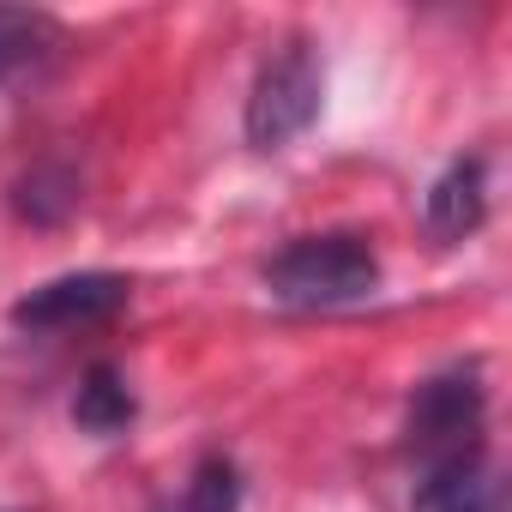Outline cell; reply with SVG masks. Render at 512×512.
I'll use <instances>...</instances> for the list:
<instances>
[{
  "label": "cell",
  "instance_id": "10",
  "mask_svg": "<svg viewBox=\"0 0 512 512\" xmlns=\"http://www.w3.org/2000/svg\"><path fill=\"white\" fill-rule=\"evenodd\" d=\"M181 512H241V476L229 458H199V470L187 476V500Z\"/></svg>",
  "mask_w": 512,
  "mask_h": 512
},
{
  "label": "cell",
  "instance_id": "9",
  "mask_svg": "<svg viewBox=\"0 0 512 512\" xmlns=\"http://www.w3.org/2000/svg\"><path fill=\"white\" fill-rule=\"evenodd\" d=\"M19 217H31V223H61L73 205H79V181L67 175V169H55V163H43V169H31L25 181H19Z\"/></svg>",
  "mask_w": 512,
  "mask_h": 512
},
{
  "label": "cell",
  "instance_id": "1",
  "mask_svg": "<svg viewBox=\"0 0 512 512\" xmlns=\"http://www.w3.org/2000/svg\"><path fill=\"white\" fill-rule=\"evenodd\" d=\"M266 290L284 308H350L380 290L368 235H302L266 266Z\"/></svg>",
  "mask_w": 512,
  "mask_h": 512
},
{
  "label": "cell",
  "instance_id": "2",
  "mask_svg": "<svg viewBox=\"0 0 512 512\" xmlns=\"http://www.w3.org/2000/svg\"><path fill=\"white\" fill-rule=\"evenodd\" d=\"M320 103H326V67H320L314 43L296 37L260 67V79L247 91V145L284 151L290 139H302L320 121Z\"/></svg>",
  "mask_w": 512,
  "mask_h": 512
},
{
  "label": "cell",
  "instance_id": "7",
  "mask_svg": "<svg viewBox=\"0 0 512 512\" xmlns=\"http://www.w3.org/2000/svg\"><path fill=\"white\" fill-rule=\"evenodd\" d=\"M61 25L49 13H31V7H0V85H13L25 73H37L55 49H61Z\"/></svg>",
  "mask_w": 512,
  "mask_h": 512
},
{
  "label": "cell",
  "instance_id": "8",
  "mask_svg": "<svg viewBox=\"0 0 512 512\" xmlns=\"http://www.w3.org/2000/svg\"><path fill=\"white\" fill-rule=\"evenodd\" d=\"M133 410L139 404H133V392H127V380L115 368H91L85 386H79V398H73V422L85 434H121L133 422Z\"/></svg>",
  "mask_w": 512,
  "mask_h": 512
},
{
  "label": "cell",
  "instance_id": "6",
  "mask_svg": "<svg viewBox=\"0 0 512 512\" xmlns=\"http://www.w3.org/2000/svg\"><path fill=\"white\" fill-rule=\"evenodd\" d=\"M410 512H500V482L482 452H458V458L428 464Z\"/></svg>",
  "mask_w": 512,
  "mask_h": 512
},
{
  "label": "cell",
  "instance_id": "4",
  "mask_svg": "<svg viewBox=\"0 0 512 512\" xmlns=\"http://www.w3.org/2000/svg\"><path fill=\"white\" fill-rule=\"evenodd\" d=\"M127 296H133V284L121 272H67V278H49L31 296H19L13 326H25V332H79V326H97V320L121 314Z\"/></svg>",
  "mask_w": 512,
  "mask_h": 512
},
{
  "label": "cell",
  "instance_id": "5",
  "mask_svg": "<svg viewBox=\"0 0 512 512\" xmlns=\"http://www.w3.org/2000/svg\"><path fill=\"white\" fill-rule=\"evenodd\" d=\"M482 217H488V163L482 157H452L434 175L428 199H422V223H428L434 241H464V235L482 229Z\"/></svg>",
  "mask_w": 512,
  "mask_h": 512
},
{
  "label": "cell",
  "instance_id": "3",
  "mask_svg": "<svg viewBox=\"0 0 512 512\" xmlns=\"http://www.w3.org/2000/svg\"><path fill=\"white\" fill-rule=\"evenodd\" d=\"M482 380L470 368H452V374H434L416 386L410 398V446L440 464V458H458V452H476V434H482Z\"/></svg>",
  "mask_w": 512,
  "mask_h": 512
}]
</instances>
